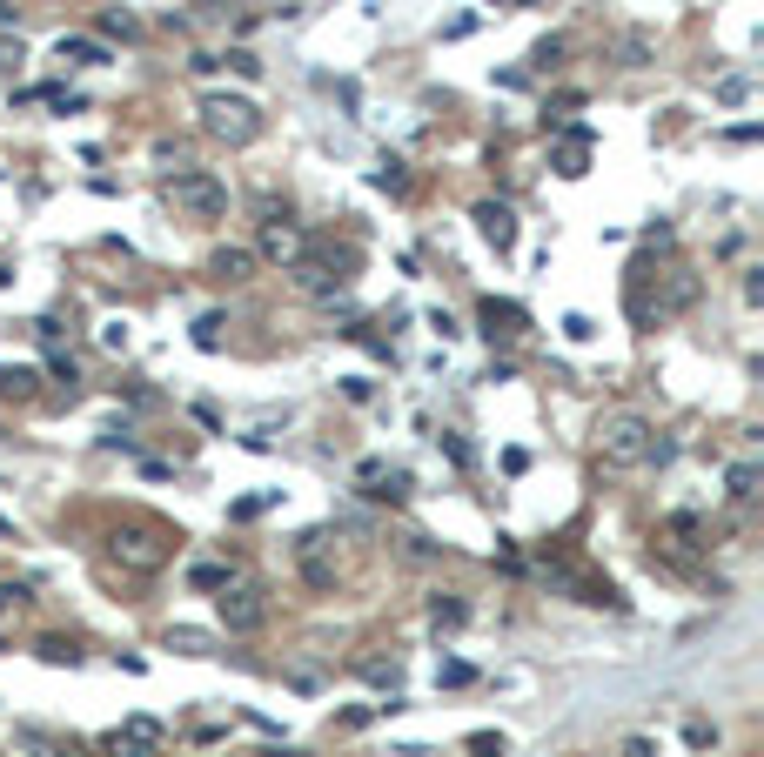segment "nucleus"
<instances>
[{
    "mask_svg": "<svg viewBox=\"0 0 764 757\" xmlns=\"http://www.w3.org/2000/svg\"><path fill=\"white\" fill-rule=\"evenodd\" d=\"M101 443H108V449H128V456H135V429H128V423H108V429H101Z\"/></svg>",
    "mask_w": 764,
    "mask_h": 757,
    "instance_id": "c756f323",
    "label": "nucleus"
},
{
    "mask_svg": "<svg viewBox=\"0 0 764 757\" xmlns=\"http://www.w3.org/2000/svg\"><path fill=\"white\" fill-rule=\"evenodd\" d=\"M295 563H302V583L309 590H336V563H329V530H309L295 543Z\"/></svg>",
    "mask_w": 764,
    "mask_h": 757,
    "instance_id": "0eeeda50",
    "label": "nucleus"
},
{
    "mask_svg": "<svg viewBox=\"0 0 764 757\" xmlns=\"http://www.w3.org/2000/svg\"><path fill=\"white\" fill-rule=\"evenodd\" d=\"M0 27H14V7H7V0H0Z\"/></svg>",
    "mask_w": 764,
    "mask_h": 757,
    "instance_id": "4c0bfd02",
    "label": "nucleus"
},
{
    "mask_svg": "<svg viewBox=\"0 0 764 757\" xmlns=\"http://www.w3.org/2000/svg\"><path fill=\"white\" fill-rule=\"evenodd\" d=\"M718 101H724V108L751 101V74H724V81H718Z\"/></svg>",
    "mask_w": 764,
    "mask_h": 757,
    "instance_id": "4be33fe9",
    "label": "nucleus"
},
{
    "mask_svg": "<svg viewBox=\"0 0 764 757\" xmlns=\"http://www.w3.org/2000/svg\"><path fill=\"white\" fill-rule=\"evenodd\" d=\"M724 490L738 496V503H751V496H758V463H731L724 469Z\"/></svg>",
    "mask_w": 764,
    "mask_h": 757,
    "instance_id": "f3484780",
    "label": "nucleus"
},
{
    "mask_svg": "<svg viewBox=\"0 0 764 757\" xmlns=\"http://www.w3.org/2000/svg\"><path fill=\"white\" fill-rule=\"evenodd\" d=\"M651 436H657V429L644 423L637 409H617V416L597 423V456H604L610 469H644V463H651Z\"/></svg>",
    "mask_w": 764,
    "mask_h": 757,
    "instance_id": "f257e3e1",
    "label": "nucleus"
},
{
    "mask_svg": "<svg viewBox=\"0 0 764 757\" xmlns=\"http://www.w3.org/2000/svg\"><path fill=\"white\" fill-rule=\"evenodd\" d=\"M590 141H597V134H590L584 121H577V128H563V141H557V175L563 181H577L590 168Z\"/></svg>",
    "mask_w": 764,
    "mask_h": 757,
    "instance_id": "9b49d317",
    "label": "nucleus"
},
{
    "mask_svg": "<svg viewBox=\"0 0 764 757\" xmlns=\"http://www.w3.org/2000/svg\"><path fill=\"white\" fill-rule=\"evenodd\" d=\"M530 67H537V74L563 67V34H550V41H537V47H530Z\"/></svg>",
    "mask_w": 764,
    "mask_h": 757,
    "instance_id": "a211bd4d",
    "label": "nucleus"
},
{
    "mask_svg": "<svg viewBox=\"0 0 764 757\" xmlns=\"http://www.w3.org/2000/svg\"><path fill=\"white\" fill-rule=\"evenodd\" d=\"M376 188H389V195H403V188H409L403 161H382V168H376Z\"/></svg>",
    "mask_w": 764,
    "mask_h": 757,
    "instance_id": "393cba45",
    "label": "nucleus"
},
{
    "mask_svg": "<svg viewBox=\"0 0 764 757\" xmlns=\"http://www.w3.org/2000/svg\"><path fill=\"white\" fill-rule=\"evenodd\" d=\"M222 329H228V315H215V309H208L202 322H195V349H222Z\"/></svg>",
    "mask_w": 764,
    "mask_h": 757,
    "instance_id": "6ab92c4d",
    "label": "nucleus"
},
{
    "mask_svg": "<svg viewBox=\"0 0 764 757\" xmlns=\"http://www.w3.org/2000/svg\"><path fill=\"white\" fill-rule=\"evenodd\" d=\"M684 737H691L697 751H704V744H718V731H711V724H697V717H691V724H684Z\"/></svg>",
    "mask_w": 764,
    "mask_h": 757,
    "instance_id": "f704fd0d",
    "label": "nucleus"
},
{
    "mask_svg": "<svg viewBox=\"0 0 764 757\" xmlns=\"http://www.w3.org/2000/svg\"><path fill=\"white\" fill-rule=\"evenodd\" d=\"M27 603V583H0V610H21Z\"/></svg>",
    "mask_w": 764,
    "mask_h": 757,
    "instance_id": "473e14b6",
    "label": "nucleus"
},
{
    "mask_svg": "<svg viewBox=\"0 0 764 757\" xmlns=\"http://www.w3.org/2000/svg\"><path fill=\"white\" fill-rule=\"evenodd\" d=\"M168 201H175L181 215H195V222L228 215V188H222V175H208V168H168Z\"/></svg>",
    "mask_w": 764,
    "mask_h": 757,
    "instance_id": "7ed1b4c3",
    "label": "nucleus"
},
{
    "mask_svg": "<svg viewBox=\"0 0 764 757\" xmlns=\"http://www.w3.org/2000/svg\"><path fill=\"white\" fill-rule=\"evenodd\" d=\"M476 228H483V242H490L496 255L517 248V208H510V201H476Z\"/></svg>",
    "mask_w": 764,
    "mask_h": 757,
    "instance_id": "1a4fd4ad",
    "label": "nucleus"
},
{
    "mask_svg": "<svg viewBox=\"0 0 764 757\" xmlns=\"http://www.w3.org/2000/svg\"><path fill=\"white\" fill-rule=\"evenodd\" d=\"M429 624L436 630H463L470 624V603L463 597H429Z\"/></svg>",
    "mask_w": 764,
    "mask_h": 757,
    "instance_id": "2eb2a0df",
    "label": "nucleus"
},
{
    "mask_svg": "<svg viewBox=\"0 0 764 757\" xmlns=\"http://www.w3.org/2000/svg\"><path fill=\"white\" fill-rule=\"evenodd\" d=\"M436 443L450 449V463H463V469H470V463H476V449H470V443H463V436H456V429H443V436H436Z\"/></svg>",
    "mask_w": 764,
    "mask_h": 757,
    "instance_id": "cd10ccee",
    "label": "nucleus"
},
{
    "mask_svg": "<svg viewBox=\"0 0 764 757\" xmlns=\"http://www.w3.org/2000/svg\"><path fill=\"white\" fill-rule=\"evenodd\" d=\"M34 382H41L34 369H0V389H7L14 402H27V396H34Z\"/></svg>",
    "mask_w": 764,
    "mask_h": 757,
    "instance_id": "aec40b11",
    "label": "nucleus"
},
{
    "mask_svg": "<svg viewBox=\"0 0 764 757\" xmlns=\"http://www.w3.org/2000/svg\"><path fill=\"white\" fill-rule=\"evenodd\" d=\"M222 61L235 67V74H242V81H255V74H262V61H255V54H248V47H228Z\"/></svg>",
    "mask_w": 764,
    "mask_h": 757,
    "instance_id": "bb28decb",
    "label": "nucleus"
},
{
    "mask_svg": "<svg viewBox=\"0 0 764 757\" xmlns=\"http://www.w3.org/2000/svg\"><path fill=\"white\" fill-rule=\"evenodd\" d=\"M362 677H369V684H389V691H396V677H403V670H396V664H382V657H369V664H362Z\"/></svg>",
    "mask_w": 764,
    "mask_h": 757,
    "instance_id": "c85d7f7f",
    "label": "nucleus"
},
{
    "mask_svg": "<svg viewBox=\"0 0 764 757\" xmlns=\"http://www.w3.org/2000/svg\"><path fill=\"white\" fill-rule=\"evenodd\" d=\"M470 757H503V737H490V731H476V737H470Z\"/></svg>",
    "mask_w": 764,
    "mask_h": 757,
    "instance_id": "7c9ffc66",
    "label": "nucleus"
},
{
    "mask_svg": "<svg viewBox=\"0 0 764 757\" xmlns=\"http://www.w3.org/2000/svg\"><path fill=\"white\" fill-rule=\"evenodd\" d=\"M563 335H570V342H590V335H597V329H590L584 315H563Z\"/></svg>",
    "mask_w": 764,
    "mask_h": 757,
    "instance_id": "72a5a7b5",
    "label": "nucleus"
},
{
    "mask_svg": "<svg viewBox=\"0 0 764 757\" xmlns=\"http://www.w3.org/2000/svg\"><path fill=\"white\" fill-rule=\"evenodd\" d=\"M215 610H222V624L235 630V637L269 624V603H262V590H248V583H228L222 597H215Z\"/></svg>",
    "mask_w": 764,
    "mask_h": 757,
    "instance_id": "39448f33",
    "label": "nucleus"
},
{
    "mask_svg": "<svg viewBox=\"0 0 764 757\" xmlns=\"http://www.w3.org/2000/svg\"><path fill=\"white\" fill-rule=\"evenodd\" d=\"M476 322H483V335H490V342H517L530 315H523L517 302H483V309H476Z\"/></svg>",
    "mask_w": 764,
    "mask_h": 757,
    "instance_id": "f8f14e48",
    "label": "nucleus"
},
{
    "mask_svg": "<svg viewBox=\"0 0 764 757\" xmlns=\"http://www.w3.org/2000/svg\"><path fill=\"white\" fill-rule=\"evenodd\" d=\"M436 684H443V691H463V684H476V670H470V664H456V657H450V664L436 670Z\"/></svg>",
    "mask_w": 764,
    "mask_h": 757,
    "instance_id": "b1692460",
    "label": "nucleus"
},
{
    "mask_svg": "<svg viewBox=\"0 0 764 757\" xmlns=\"http://www.w3.org/2000/svg\"><path fill=\"white\" fill-rule=\"evenodd\" d=\"M168 650H181V657H208V650H215V637H208V630H195V624H175V630H168Z\"/></svg>",
    "mask_w": 764,
    "mask_h": 757,
    "instance_id": "dca6fc26",
    "label": "nucleus"
},
{
    "mask_svg": "<svg viewBox=\"0 0 764 757\" xmlns=\"http://www.w3.org/2000/svg\"><path fill=\"white\" fill-rule=\"evenodd\" d=\"M255 255H269V262L295 268L302 255H309V242H302V228H295V222H282V215H269V222H262V248H255Z\"/></svg>",
    "mask_w": 764,
    "mask_h": 757,
    "instance_id": "6e6552de",
    "label": "nucleus"
},
{
    "mask_svg": "<svg viewBox=\"0 0 764 757\" xmlns=\"http://www.w3.org/2000/svg\"><path fill=\"white\" fill-rule=\"evenodd\" d=\"M114 557L128 570H161L168 563V536L161 530H114Z\"/></svg>",
    "mask_w": 764,
    "mask_h": 757,
    "instance_id": "423d86ee",
    "label": "nucleus"
},
{
    "mask_svg": "<svg viewBox=\"0 0 764 757\" xmlns=\"http://www.w3.org/2000/svg\"><path fill=\"white\" fill-rule=\"evenodd\" d=\"M362 483H369V503H409V469H382V463H362Z\"/></svg>",
    "mask_w": 764,
    "mask_h": 757,
    "instance_id": "9d476101",
    "label": "nucleus"
},
{
    "mask_svg": "<svg viewBox=\"0 0 764 757\" xmlns=\"http://www.w3.org/2000/svg\"><path fill=\"white\" fill-rule=\"evenodd\" d=\"M41 657H47V664H74V657H81V650H74L68 637H41Z\"/></svg>",
    "mask_w": 764,
    "mask_h": 757,
    "instance_id": "a878e982",
    "label": "nucleus"
},
{
    "mask_svg": "<svg viewBox=\"0 0 764 757\" xmlns=\"http://www.w3.org/2000/svg\"><path fill=\"white\" fill-rule=\"evenodd\" d=\"M61 61H81V67H108V41H94V34H61Z\"/></svg>",
    "mask_w": 764,
    "mask_h": 757,
    "instance_id": "4468645a",
    "label": "nucleus"
},
{
    "mask_svg": "<svg viewBox=\"0 0 764 757\" xmlns=\"http://www.w3.org/2000/svg\"><path fill=\"white\" fill-rule=\"evenodd\" d=\"M0 289H7V268H0Z\"/></svg>",
    "mask_w": 764,
    "mask_h": 757,
    "instance_id": "58836bf2",
    "label": "nucleus"
},
{
    "mask_svg": "<svg viewBox=\"0 0 764 757\" xmlns=\"http://www.w3.org/2000/svg\"><path fill=\"white\" fill-rule=\"evenodd\" d=\"M617 757H657V744H651V737H624V751H617Z\"/></svg>",
    "mask_w": 764,
    "mask_h": 757,
    "instance_id": "e433bc0d",
    "label": "nucleus"
},
{
    "mask_svg": "<svg viewBox=\"0 0 764 757\" xmlns=\"http://www.w3.org/2000/svg\"><path fill=\"white\" fill-rule=\"evenodd\" d=\"M114 34H121V41L135 34V14H128V7H108V14H101V41H114Z\"/></svg>",
    "mask_w": 764,
    "mask_h": 757,
    "instance_id": "412c9836",
    "label": "nucleus"
},
{
    "mask_svg": "<svg viewBox=\"0 0 764 757\" xmlns=\"http://www.w3.org/2000/svg\"><path fill=\"white\" fill-rule=\"evenodd\" d=\"M188 583H195V590H228V570H222V563H195Z\"/></svg>",
    "mask_w": 764,
    "mask_h": 757,
    "instance_id": "5701e85b",
    "label": "nucleus"
},
{
    "mask_svg": "<svg viewBox=\"0 0 764 757\" xmlns=\"http://www.w3.org/2000/svg\"><path fill=\"white\" fill-rule=\"evenodd\" d=\"M202 128L215 141H228V148H248L262 134V108L248 94H202Z\"/></svg>",
    "mask_w": 764,
    "mask_h": 757,
    "instance_id": "f03ea898",
    "label": "nucleus"
},
{
    "mask_svg": "<svg viewBox=\"0 0 764 757\" xmlns=\"http://www.w3.org/2000/svg\"><path fill=\"white\" fill-rule=\"evenodd\" d=\"M342 396H349V402H369L376 389H369V376H349V382H342Z\"/></svg>",
    "mask_w": 764,
    "mask_h": 757,
    "instance_id": "c9c22d12",
    "label": "nucleus"
},
{
    "mask_svg": "<svg viewBox=\"0 0 764 757\" xmlns=\"http://www.w3.org/2000/svg\"><path fill=\"white\" fill-rule=\"evenodd\" d=\"M108 757H161L168 751V731H161L155 717H128V724H114L108 744H101Z\"/></svg>",
    "mask_w": 764,
    "mask_h": 757,
    "instance_id": "20e7f679",
    "label": "nucleus"
},
{
    "mask_svg": "<svg viewBox=\"0 0 764 757\" xmlns=\"http://www.w3.org/2000/svg\"><path fill=\"white\" fill-rule=\"evenodd\" d=\"M644 54H651V41H644V34H630V41H624V67H644Z\"/></svg>",
    "mask_w": 764,
    "mask_h": 757,
    "instance_id": "2f4dec72",
    "label": "nucleus"
},
{
    "mask_svg": "<svg viewBox=\"0 0 764 757\" xmlns=\"http://www.w3.org/2000/svg\"><path fill=\"white\" fill-rule=\"evenodd\" d=\"M208 275H215V282H248V275H255V248H215V255H208Z\"/></svg>",
    "mask_w": 764,
    "mask_h": 757,
    "instance_id": "ddd939ff",
    "label": "nucleus"
}]
</instances>
